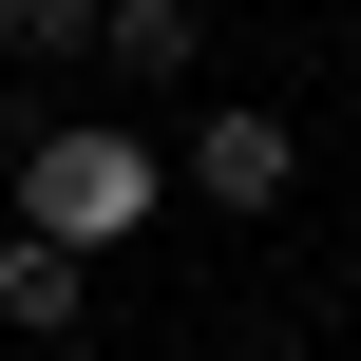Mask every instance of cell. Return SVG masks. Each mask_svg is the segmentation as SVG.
<instances>
[{
  "mask_svg": "<svg viewBox=\"0 0 361 361\" xmlns=\"http://www.w3.org/2000/svg\"><path fill=\"white\" fill-rule=\"evenodd\" d=\"M95 38H114V0H0V76H95Z\"/></svg>",
  "mask_w": 361,
  "mask_h": 361,
  "instance_id": "5",
  "label": "cell"
},
{
  "mask_svg": "<svg viewBox=\"0 0 361 361\" xmlns=\"http://www.w3.org/2000/svg\"><path fill=\"white\" fill-rule=\"evenodd\" d=\"M95 76H114V95H190V76H209V19H190V0H114Z\"/></svg>",
  "mask_w": 361,
  "mask_h": 361,
  "instance_id": "4",
  "label": "cell"
},
{
  "mask_svg": "<svg viewBox=\"0 0 361 361\" xmlns=\"http://www.w3.org/2000/svg\"><path fill=\"white\" fill-rule=\"evenodd\" d=\"M0 324H19V343H76V324H95V247L0 228Z\"/></svg>",
  "mask_w": 361,
  "mask_h": 361,
  "instance_id": "3",
  "label": "cell"
},
{
  "mask_svg": "<svg viewBox=\"0 0 361 361\" xmlns=\"http://www.w3.org/2000/svg\"><path fill=\"white\" fill-rule=\"evenodd\" d=\"M152 209H171V152H152L133 114H57V133L19 152V228H57V247H95V267H114Z\"/></svg>",
  "mask_w": 361,
  "mask_h": 361,
  "instance_id": "1",
  "label": "cell"
},
{
  "mask_svg": "<svg viewBox=\"0 0 361 361\" xmlns=\"http://www.w3.org/2000/svg\"><path fill=\"white\" fill-rule=\"evenodd\" d=\"M305 190V133L267 114V95H209L190 133H171V209H209V228H267Z\"/></svg>",
  "mask_w": 361,
  "mask_h": 361,
  "instance_id": "2",
  "label": "cell"
}]
</instances>
